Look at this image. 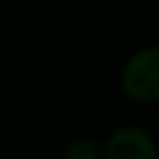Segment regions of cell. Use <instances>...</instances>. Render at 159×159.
<instances>
[{
	"instance_id": "6da1fadb",
	"label": "cell",
	"mask_w": 159,
	"mask_h": 159,
	"mask_svg": "<svg viewBox=\"0 0 159 159\" xmlns=\"http://www.w3.org/2000/svg\"><path fill=\"white\" fill-rule=\"evenodd\" d=\"M119 84L126 98L136 103L159 101V47L136 52L122 68Z\"/></svg>"
},
{
	"instance_id": "7a4b0ae2",
	"label": "cell",
	"mask_w": 159,
	"mask_h": 159,
	"mask_svg": "<svg viewBox=\"0 0 159 159\" xmlns=\"http://www.w3.org/2000/svg\"><path fill=\"white\" fill-rule=\"evenodd\" d=\"M103 154L108 159H154L157 145L148 131L138 126H122L103 140Z\"/></svg>"
},
{
	"instance_id": "3957f363",
	"label": "cell",
	"mask_w": 159,
	"mask_h": 159,
	"mask_svg": "<svg viewBox=\"0 0 159 159\" xmlns=\"http://www.w3.org/2000/svg\"><path fill=\"white\" fill-rule=\"evenodd\" d=\"M66 157L70 159H98L105 157L103 154V143L94 138H77V140H70L68 148H66Z\"/></svg>"
}]
</instances>
